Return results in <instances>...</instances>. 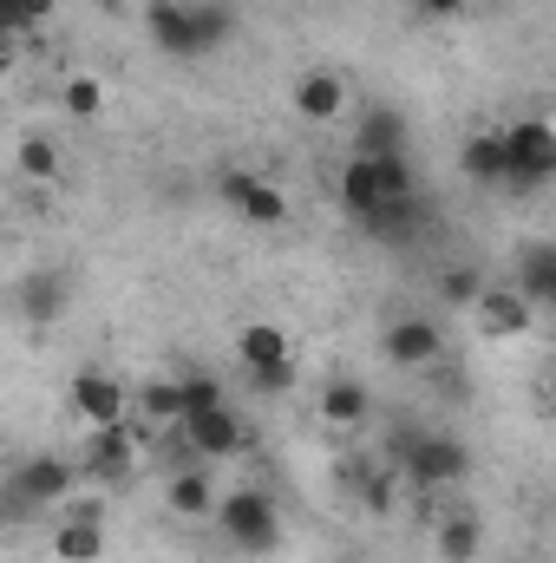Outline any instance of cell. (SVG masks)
Masks as SVG:
<instances>
[{
  "label": "cell",
  "mask_w": 556,
  "mask_h": 563,
  "mask_svg": "<svg viewBox=\"0 0 556 563\" xmlns=\"http://www.w3.org/2000/svg\"><path fill=\"white\" fill-rule=\"evenodd\" d=\"M190 432V445H197V459H210V465H223V459H236V452H249V420L236 413V407H216V413H197V420H184Z\"/></svg>",
  "instance_id": "obj_13"
},
{
  "label": "cell",
  "mask_w": 556,
  "mask_h": 563,
  "mask_svg": "<svg viewBox=\"0 0 556 563\" xmlns=\"http://www.w3.org/2000/svg\"><path fill=\"white\" fill-rule=\"evenodd\" d=\"M465 0H419V20H458Z\"/></svg>",
  "instance_id": "obj_31"
},
{
  "label": "cell",
  "mask_w": 556,
  "mask_h": 563,
  "mask_svg": "<svg viewBox=\"0 0 556 563\" xmlns=\"http://www.w3.org/2000/svg\"><path fill=\"white\" fill-rule=\"evenodd\" d=\"M144 465V432L138 420H119V426H86V445H79V472L92 485H132Z\"/></svg>",
  "instance_id": "obj_4"
},
{
  "label": "cell",
  "mask_w": 556,
  "mask_h": 563,
  "mask_svg": "<svg viewBox=\"0 0 556 563\" xmlns=\"http://www.w3.org/2000/svg\"><path fill=\"white\" fill-rule=\"evenodd\" d=\"M354 157H407V112L400 106H360Z\"/></svg>",
  "instance_id": "obj_16"
},
{
  "label": "cell",
  "mask_w": 556,
  "mask_h": 563,
  "mask_svg": "<svg viewBox=\"0 0 556 563\" xmlns=\"http://www.w3.org/2000/svg\"><path fill=\"white\" fill-rule=\"evenodd\" d=\"M157 498H164V511L184 518V525H216V505H223L216 465H210V459H190V465L164 472V478H157Z\"/></svg>",
  "instance_id": "obj_7"
},
{
  "label": "cell",
  "mask_w": 556,
  "mask_h": 563,
  "mask_svg": "<svg viewBox=\"0 0 556 563\" xmlns=\"http://www.w3.org/2000/svg\"><path fill=\"white\" fill-rule=\"evenodd\" d=\"M216 538L243 558H269L281 544V511L263 485H223V505H216Z\"/></svg>",
  "instance_id": "obj_3"
},
{
  "label": "cell",
  "mask_w": 556,
  "mask_h": 563,
  "mask_svg": "<svg viewBox=\"0 0 556 563\" xmlns=\"http://www.w3.org/2000/svg\"><path fill=\"white\" fill-rule=\"evenodd\" d=\"M485 288H491V282L478 276V269H445V276H438V301H452V308L471 314V301H478Z\"/></svg>",
  "instance_id": "obj_28"
},
{
  "label": "cell",
  "mask_w": 556,
  "mask_h": 563,
  "mask_svg": "<svg viewBox=\"0 0 556 563\" xmlns=\"http://www.w3.org/2000/svg\"><path fill=\"white\" fill-rule=\"evenodd\" d=\"M59 112H66L73 125H92V119L105 112V79H99V73H66V86H59Z\"/></svg>",
  "instance_id": "obj_23"
},
{
  "label": "cell",
  "mask_w": 556,
  "mask_h": 563,
  "mask_svg": "<svg viewBox=\"0 0 556 563\" xmlns=\"http://www.w3.org/2000/svg\"><path fill=\"white\" fill-rule=\"evenodd\" d=\"M432 551H438V563H478L485 558V518L478 511H445L432 525Z\"/></svg>",
  "instance_id": "obj_18"
},
{
  "label": "cell",
  "mask_w": 556,
  "mask_h": 563,
  "mask_svg": "<svg viewBox=\"0 0 556 563\" xmlns=\"http://www.w3.org/2000/svg\"><path fill=\"white\" fill-rule=\"evenodd\" d=\"M66 400H73V413L86 426H119V420H132V400L138 394L119 374H105V367H79L73 387H66Z\"/></svg>",
  "instance_id": "obj_9"
},
{
  "label": "cell",
  "mask_w": 556,
  "mask_h": 563,
  "mask_svg": "<svg viewBox=\"0 0 556 563\" xmlns=\"http://www.w3.org/2000/svg\"><path fill=\"white\" fill-rule=\"evenodd\" d=\"M380 354L393 361V367H432L438 354H445V334H438V321H425V314H400V321H387V334H380Z\"/></svg>",
  "instance_id": "obj_12"
},
{
  "label": "cell",
  "mask_w": 556,
  "mask_h": 563,
  "mask_svg": "<svg viewBox=\"0 0 556 563\" xmlns=\"http://www.w3.org/2000/svg\"><path fill=\"white\" fill-rule=\"evenodd\" d=\"M471 328H478L485 341H518V334L537 328V301H531L518 282H491V288L471 301Z\"/></svg>",
  "instance_id": "obj_8"
},
{
  "label": "cell",
  "mask_w": 556,
  "mask_h": 563,
  "mask_svg": "<svg viewBox=\"0 0 556 563\" xmlns=\"http://www.w3.org/2000/svg\"><path fill=\"white\" fill-rule=\"evenodd\" d=\"M504 157H511V190H544V184H556V125L551 119L504 125Z\"/></svg>",
  "instance_id": "obj_6"
},
{
  "label": "cell",
  "mask_w": 556,
  "mask_h": 563,
  "mask_svg": "<svg viewBox=\"0 0 556 563\" xmlns=\"http://www.w3.org/2000/svg\"><path fill=\"white\" fill-rule=\"evenodd\" d=\"M288 387H294V361H281V367H256V374H249V394H256V400H281Z\"/></svg>",
  "instance_id": "obj_29"
},
{
  "label": "cell",
  "mask_w": 556,
  "mask_h": 563,
  "mask_svg": "<svg viewBox=\"0 0 556 563\" xmlns=\"http://www.w3.org/2000/svg\"><path fill=\"white\" fill-rule=\"evenodd\" d=\"M216 197H223L243 223H256V230H281V223H288V197H281L269 177H256V170H223V177H216Z\"/></svg>",
  "instance_id": "obj_10"
},
{
  "label": "cell",
  "mask_w": 556,
  "mask_h": 563,
  "mask_svg": "<svg viewBox=\"0 0 556 563\" xmlns=\"http://www.w3.org/2000/svg\"><path fill=\"white\" fill-rule=\"evenodd\" d=\"M393 465L407 472L419 498L432 492H458L471 478V445L452 439V432H393Z\"/></svg>",
  "instance_id": "obj_2"
},
{
  "label": "cell",
  "mask_w": 556,
  "mask_h": 563,
  "mask_svg": "<svg viewBox=\"0 0 556 563\" xmlns=\"http://www.w3.org/2000/svg\"><path fill=\"white\" fill-rule=\"evenodd\" d=\"M86 472H79V459H59V452H33V459H20L13 465V478H7V505L26 518V511H53V505H66L73 498V485H79Z\"/></svg>",
  "instance_id": "obj_5"
},
{
  "label": "cell",
  "mask_w": 556,
  "mask_h": 563,
  "mask_svg": "<svg viewBox=\"0 0 556 563\" xmlns=\"http://www.w3.org/2000/svg\"><path fill=\"white\" fill-rule=\"evenodd\" d=\"M314 407H321V426H334V432H360V426L374 420V394H367V380H354V374L321 380Z\"/></svg>",
  "instance_id": "obj_14"
},
{
  "label": "cell",
  "mask_w": 556,
  "mask_h": 563,
  "mask_svg": "<svg viewBox=\"0 0 556 563\" xmlns=\"http://www.w3.org/2000/svg\"><path fill=\"white\" fill-rule=\"evenodd\" d=\"M20 308H26L33 321L59 314V308H66V282H59V276H33V282H26V295H20Z\"/></svg>",
  "instance_id": "obj_27"
},
{
  "label": "cell",
  "mask_w": 556,
  "mask_h": 563,
  "mask_svg": "<svg viewBox=\"0 0 556 563\" xmlns=\"http://www.w3.org/2000/svg\"><path fill=\"white\" fill-rule=\"evenodd\" d=\"M518 288L537 308H556V243H524L518 250Z\"/></svg>",
  "instance_id": "obj_22"
},
{
  "label": "cell",
  "mask_w": 556,
  "mask_h": 563,
  "mask_svg": "<svg viewBox=\"0 0 556 563\" xmlns=\"http://www.w3.org/2000/svg\"><path fill=\"white\" fill-rule=\"evenodd\" d=\"M53 7H59V0H0V20H7L13 33H26V26H33V20H46Z\"/></svg>",
  "instance_id": "obj_30"
},
{
  "label": "cell",
  "mask_w": 556,
  "mask_h": 563,
  "mask_svg": "<svg viewBox=\"0 0 556 563\" xmlns=\"http://www.w3.org/2000/svg\"><path fill=\"white\" fill-rule=\"evenodd\" d=\"M544 400H551V407H556V367H551V374H544Z\"/></svg>",
  "instance_id": "obj_32"
},
{
  "label": "cell",
  "mask_w": 556,
  "mask_h": 563,
  "mask_svg": "<svg viewBox=\"0 0 556 563\" xmlns=\"http://www.w3.org/2000/svg\"><path fill=\"white\" fill-rule=\"evenodd\" d=\"M216 407H230L223 380H216V374H184V420H197V413H216Z\"/></svg>",
  "instance_id": "obj_25"
},
{
  "label": "cell",
  "mask_w": 556,
  "mask_h": 563,
  "mask_svg": "<svg viewBox=\"0 0 556 563\" xmlns=\"http://www.w3.org/2000/svg\"><path fill=\"white\" fill-rule=\"evenodd\" d=\"M458 170L485 190H511V157H504V132H471L458 144Z\"/></svg>",
  "instance_id": "obj_17"
},
{
  "label": "cell",
  "mask_w": 556,
  "mask_h": 563,
  "mask_svg": "<svg viewBox=\"0 0 556 563\" xmlns=\"http://www.w3.org/2000/svg\"><path fill=\"white\" fill-rule=\"evenodd\" d=\"M53 563H105V511L73 505L53 518Z\"/></svg>",
  "instance_id": "obj_11"
},
{
  "label": "cell",
  "mask_w": 556,
  "mask_h": 563,
  "mask_svg": "<svg viewBox=\"0 0 556 563\" xmlns=\"http://www.w3.org/2000/svg\"><path fill=\"white\" fill-rule=\"evenodd\" d=\"M334 190H341V210H347L354 223H374V217L387 210V190H380V164H374V157H347L341 177H334Z\"/></svg>",
  "instance_id": "obj_15"
},
{
  "label": "cell",
  "mask_w": 556,
  "mask_h": 563,
  "mask_svg": "<svg viewBox=\"0 0 556 563\" xmlns=\"http://www.w3.org/2000/svg\"><path fill=\"white\" fill-rule=\"evenodd\" d=\"M236 361H243V374L281 367V361H294V341H288V328H276V321H249L236 334Z\"/></svg>",
  "instance_id": "obj_21"
},
{
  "label": "cell",
  "mask_w": 556,
  "mask_h": 563,
  "mask_svg": "<svg viewBox=\"0 0 556 563\" xmlns=\"http://www.w3.org/2000/svg\"><path fill=\"white\" fill-rule=\"evenodd\" d=\"M13 164H20L26 184H53V177H59V151H53L46 132H26V139L13 144Z\"/></svg>",
  "instance_id": "obj_24"
},
{
  "label": "cell",
  "mask_w": 556,
  "mask_h": 563,
  "mask_svg": "<svg viewBox=\"0 0 556 563\" xmlns=\"http://www.w3.org/2000/svg\"><path fill=\"white\" fill-rule=\"evenodd\" d=\"M144 26H151L157 53H170V59H203V53H216V46L236 33V13H230L223 0H151Z\"/></svg>",
  "instance_id": "obj_1"
},
{
  "label": "cell",
  "mask_w": 556,
  "mask_h": 563,
  "mask_svg": "<svg viewBox=\"0 0 556 563\" xmlns=\"http://www.w3.org/2000/svg\"><path fill=\"white\" fill-rule=\"evenodd\" d=\"M294 112H301L308 125H334V119L347 112L341 73H301V79H294Z\"/></svg>",
  "instance_id": "obj_19"
},
{
  "label": "cell",
  "mask_w": 556,
  "mask_h": 563,
  "mask_svg": "<svg viewBox=\"0 0 556 563\" xmlns=\"http://www.w3.org/2000/svg\"><path fill=\"white\" fill-rule=\"evenodd\" d=\"M400 485H407V472H400V465H374V472L360 478L367 511H393V505H400Z\"/></svg>",
  "instance_id": "obj_26"
},
{
  "label": "cell",
  "mask_w": 556,
  "mask_h": 563,
  "mask_svg": "<svg viewBox=\"0 0 556 563\" xmlns=\"http://www.w3.org/2000/svg\"><path fill=\"white\" fill-rule=\"evenodd\" d=\"M132 407H138V432H144V445H151L157 432L184 426V380H144Z\"/></svg>",
  "instance_id": "obj_20"
}]
</instances>
